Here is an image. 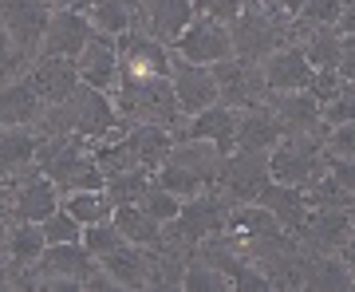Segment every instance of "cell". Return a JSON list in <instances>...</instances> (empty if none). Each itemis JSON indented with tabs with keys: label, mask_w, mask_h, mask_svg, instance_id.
Here are the masks:
<instances>
[{
	"label": "cell",
	"mask_w": 355,
	"mask_h": 292,
	"mask_svg": "<svg viewBox=\"0 0 355 292\" xmlns=\"http://www.w3.org/2000/svg\"><path fill=\"white\" fill-rule=\"evenodd\" d=\"M127 127V119L114 111V99L107 91H95L87 83H79L76 95L60 107H44V119L36 123L40 135H79L91 146L103 139H111L114 130Z\"/></svg>",
	"instance_id": "6da1fadb"
},
{
	"label": "cell",
	"mask_w": 355,
	"mask_h": 292,
	"mask_svg": "<svg viewBox=\"0 0 355 292\" xmlns=\"http://www.w3.org/2000/svg\"><path fill=\"white\" fill-rule=\"evenodd\" d=\"M111 99H114V111L123 114L127 123H154V127H166L170 135L186 123L170 76H142V71H127L123 67Z\"/></svg>",
	"instance_id": "7a4b0ae2"
},
{
	"label": "cell",
	"mask_w": 355,
	"mask_h": 292,
	"mask_svg": "<svg viewBox=\"0 0 355 292\" xmlns=\"http://www.w3.org/2000/svg\"><path fill=\"white\" fill-rule=\"evenodd\" d=\"M99 268V261L87 253L83 241H64L48 245L32 268H24V289H44V292H83L87 277Z\"/></svg>",
	"instance_id": "3957f363"
},
{
	"label": "cell",
	"mask_w": 355,
	"mask_h": 292,
	"mask_svg": "<svg viewBox=\"0 0 355 292\" xmlns=\"http://www.w3.org/2000/svg\"><path fill=\"white\" fill-rule=\"evenodd\" d=\"M229 214H233V205H229L221 194L202 190V194H193V198H186L182 209H178V217H170L162 225V241L182 245V249L193 253V249L202 241H209L214 233H225Z\"/></svg>",
	"instance_id": "277c9868"
},
{
	"label": "cell",
	"mask_w": 355,
	"mask_h": 292,
	"mask_svg": "<svg viewBox=\"0 0 355 292\" xmlns=\"http://www.w3.org/2000/svg\"><path fill=\"white\" fill-rule=\"evenodd\" d=\"M229 36H233V55L261 64L277 48L292 44V20H280V16L265 12L261 4H253V8L237 12V20L229 24Z\"/></svg>",
	"instance_id": "5b68a950"
},
{
	"label": "cell",
	"mask_w": 355,
	"mask_h": 292,
	"mask_svg": "<svg viewBox=\"0 0 355 292\" xmlns=\"http://www.w3.org/2000/svg\"><path fill=\"white\" fill-rule=\"evenodd\" d=\"M268 170H272V182L308 186L312 178H320V174L328 170L324 139H316V135H284V139L268 151Z\"/></svg>",
	"instance_id": "8992f818"
},
{
	"label": "cell",
	"mask_w": 355,
	"mask_h": 292,
	"mask_svg": "<svg viewBox=\"0 0 355 292\" xmlns=\"http://www.w3.org/2000/svg\"><path fill=\"white\" fill-rule=\"evenodd\" d=\"M217 79V103H225L233 111H249V107H265L268 103V83L261 76V64L229 55L221 64H214Z\"/></svg>",
	"instance_id": "52a82bcc"
},
{
	"label": "cell",
	"mask_w": 355,
	"mask_h": 292,
	"mask_svg": "<svg viewBox=\"0 0 355 292\" xmlns=\"http://www.w3.org/2000/svg\"><path fill=\"white\" fill-rule=\"evenodd\" d=\"M268 182H272L268 154L229 151V154H225V166H221V174H217V186H214V190L221 194L229 205H245V202H257Z\"/></svg>",
	"instance_id": "ba28073f"
},
{
	"label": "cell",
	"mask_w": 355,
	"mask_h": 292,
	"mask_svg": "<svg viewBox=\"0 0 355 292\" xmlns=\"http://www.w3.org/2000/svg\"><path fill=\"white\" fill-rule=\"evenodd\" d=\"M48 20H51V8L44 0H0V24H4L8 40L16 44V51L28 64H36Z\"/></svg>",
	"instance_id": "9c48e42d"
},
{
	"label": "cell",
	"mask_w": 355,
	"mask_h": 292,
	"mask_svg": "<svg viewBox=\"0 0 355 292\" xmlns=\"http://www.w3.org/2000/svg\"><path fill=\"white\" fill-rule=\"evenodd\" d=\"M174 55L190 60V64H205V67H214V64H221V60H229V55H233V36H229V24H221V20H214V16H193L190 28L178 36Z\"/></svg>",
	"instance_id": "30bf717a"
},
{
	"label": "cell",
	"mask_w": 355,
	"mask_h": 292,
	"mask_svg": "<svg viewBox=\"0 0 355 292\" xmlns=\"http://www.w3.org/2000/svg\"><path fill=\"white\" fill-rule=\"evenodd\" d=\"M355 233V209H308L296 241L304 253H340Z\"/></svg>",
	"instance_id": "8fae6325"
},
{
	"label": "cell",
	"mask_w": 355,
	"mask_h": 292,
	"mask_svg": "<svg viewBox=\"0 0 355 292\" xmlns=\"http://www.w3.org/2000/svg\"><path fill=\"white\" fill-rule=\"evenodd\" d=\"M119 48V64L127 71H142V76H170L174 67V48H166L162 40H154L142 28H130L123 36H114Z\"/></svg>",
	"instance_id": "7c38bea8"
},
{
	"label": "cell",
	"mask_w": 355,
	"mask_h": 292,
	"mask_svg": "<svg viewBox=\"0 0 355 292\" xmlns=\"http://www.w3.org/2000/svg\"><path fill=\"white\" fill-rule=\"evenodd\" d=\"M170 83H174L178 107H182V114H186V119L217 103L214 67H205V64H190V60L174 55V67H170Z\"/></svg>",
	"instance_id": "4fadbf2b"
},
{
	"label": "cell",
	"mask_w": 355,
	"mask_h": 292,
	"mask_svg": "<svg viewBox=\"0 0 355 292\" xmlns=\"http://www.w3.org/2000/svg\"><path fill=\"white\" fill-rule=\"evenodd\" d=\"M95 36L87 12L79 8H55L40 44V55H64V60H79V51L87 48V40Z\"/></svg>",
	"instance_id": "5bb4252c"
},
{
	"label": "cell",
	"mask_w": 355,
	"mask_h": 292,
	"mask_svg": "<svg viewBox=\"0 0 355 292\" xmlns=\"http://www.w3.org/2000/svg\"><path fill=\"white\" fill-rule=\"evenodd\" d=\"M261 76L268 83V95H288V91H308L316 67L308 64V55L300 51V44H284L268 60H261Z\"/></svg>",
	"instance_id": "9a60e30c"
},
{
	"label": "cell",
	"mask_w": 355,
	"mask_h": 292,
	"mask_svg": "<svg viewBox=\"0 0 355 292\" xmlns=\"http://www.w3.org/2000/svg\"><path fill=\"white\" fill-rule=\"evenodd\" d=\"M28 79H32V87L40 91L44 107L67 103L71 95H76V87L83 83L76 60H64V55H36V64L28 67Z\"/></svg>",
	"instance_id": "2e32d148"
},
{
	"label": "cell",
	"mask_w": 355,
	"mask_h": 292,
	"mask_svg": "<svg viewBox=\"0 0 355 292\" xmlns=\"http://www.w3.org/2000/svg\"><path fill=\"white\" fill-rule=\"evenodd\" d=\"M76 67H79V79H83L87 87L111 95L114 83H119V71H123V64H119V48H114V36L95 32V36L87 40V48L79 51Z\"/></svg>",
	"instance_id": "e0dca14e"
},
{
	"label": "cell",
	"mask_w": 355,
	"mask_h": 292,
	"mask_svg": "<svg viewBox=\"0 0 355 292\" xmlns=\"http://www.w3.org/2000/svg\"><path fill=\"white\" fill-rule=\"evenodd\" d=\"M40 130L36 127H0V178L20 182L36 174Z\"/></svg>",
	"instance_id": "ac0fdd59"
},
{
	"label": "cell",
	"mask_w": 355,
	"mask_h": 292,
	"mask_svg": "<svg viewBox=\"0 0 355 292\" xmlns=\"http://www.w3.org/2000/svg\"><path fill=\"white\" fill-rule=\"evenodd\" d=\"M284 139V127L272 114V107H249L237 111V130H233V151H249V154H268L277 142Z\"/></svg>",
	"instance_id": "d6986e66"
},
{
	"label": "cell",
	"mask_w": 355,
	"mask_h": 292,
	"mask_svg": "<svg viewBox=\"0 0 355 292\" xmlns=\"http://www.w3.org/2000/svg\"><path fill=\"white\" fill-rule=\"evenodd\" d=\"M150 265H154V249L146 245H119L114 253L99 257V268L107 277L119 284L123 292H139L146 289V280H150Z\"/></svg>",
	"instance_id": "ffe728a7"
},
{
	"label": "cell",
	"mask_w": 355,
	"mask_h": 292,
	"mask_svg": "<svg viewBox=\"0 0 355 292\" xmlns=\"http://www.w3.org/2000/svg\"><path fill=\"white\" fill-rule=\"evenodd\" d=\"M166 162L190 170L202 186L214 190L217 174H221V166H225V151H221L217 142H209V139H178L174 146H170V154H166Z\"/></svg>",
	"instance_id": "44dd1931"
},
{
	"label": "cell",
	"mask_w": 355,
	"mask_h": 292,
	"mask_svg": "<svg viewBox=\"0 0 355 292\" xmlns=\"http://www.w3.org/2000/svg\"><path fill=\"white\" fill-rule=\"evenodd\" d=\"M268 107H272V114L280 119L284 135H316V139H324V135H328L324 119H320V103L312 99L308 91L268 95Z\"/></svg>",
	"instance_id": "7402d4cb"
},
{
	"label": "cell",
	"mask_w": 355,
	"mask_h": 292,
	"mask_svg": "<svg viewBox=\"0 0 355 292\" xmlns=\"http://www.w3.org/2000/svg\"><path fill=\"white\" fill-rule=\"evenodd\" d=\"M40 119H44V99L32 87L28 71L0 83V127H36Z\"/></svg>",
	"instance_id": "603a6c76"
},
{
	"label": "cell",
	"mask_w": 355,
	"mask_h": 292,
	"mask_svg": "<svg viewBox=\"0 0 355 292\" xmlns=\"http://www.w3.org/2000/svg\"><path fill=\"white\" fill-rule=\"evenodd\" d=\"M193 16V0H142V32L162 40L166 48H174Z\"/></svg>",
	"instance_id": "cb8c5ba5"
},
{
	"label": "cell",
	"mask_w": 355,
	"mask_h": 292,
	"mask_svg": "<svg viewBox=\"0 0 355 292\" xmlns=\"http://www.w3.org/2000/svg\"><path fill=\"white\" fill-rule=\"evenodd\" d=\"M16 194H12V217H20V221H48L55 209H60V190L51 186L48 174H28V178L12 182Z\"/></svg>",
	"instance_id": "d4e9b609"
},
{
	"label": "cell",
	"mask_w": 355,
	"mask_h": 292,
	"mask_svg": "<svg viewBox=\"0 0 355 292\" xmlns=\"http://www.w3.org/2000/svg\"><path fill=\"white\" fill-rule=\"evenodd\" d=\"M292 44H300V51L316 71H336L343 51V32L336 24H296L292 20Z\"/></svg>",
	"instance_id": "484cf974"
},
{
	"label": "cell",
	"mask_w": 355,
	"mask_h": 292,
	"mask_svg": "<svg viewBox=\"0 0 355 292\" xmlns=\"http://www.w3.org/2000/svg\"><path fill=\"white\" fill-rule=\"evenodd\" d=\"M233 130H237V111L225 107V103H214V107L190 114V119L174 130V142L178 139H209L229 154L233 151Z\"/></svg>",
	"instance_id": "4316f807"
},
{
	"label": "cell",
	"mask_w": 355,
	"mask_h": 292,
	"mask_svg": "<svg viewBox=\"0 0 355 292\" xmlns=\"http://www.w3.org/2000/svg\"><path fill=\"white\" fill-rule=\"evenodd\" d=\"M300 289H308V292H352L355 277L343 268L340 253H304V261H300Z\"/></svg>",
	"instance_id": "83f0119b"
},
{
	"label": "cell",
	"mask_w": 355,
	"mask_h": 292,
	"mask_svg": "<svg viewBox=\"0 0 355 292\" xmlns=\"http://www.w3.org/2000/svg\"><path fill=\"white\" fill-rule=\"evenodd\" d=\"M257 202L265 205L268 214L277 217L280 225L288 229L292 237L300 233V225H304L308 217V194L304 186H284V182H268L265 190H261V198Z\"/></svg>",
	"instance_id": "f1b7e54d"
},
{
	"label": "cell",
	"mask_w": 355,
	"mask_h": 292,
	"mask_svg": "<svg viewBox=\"0 0 355 292\" xmlns=\"http://www.w3.org/2000/svg\"><path fill=\"white\" fill-rule=\"evenodd\" d=\"M87 20L103 36H123L130 28H142V0H95Z\"/></svg>",
	"instance_id": "f546056e"
},
{
	"label": "cell",
	"mask_w": 355,
	"mask_h": 292,
	"mask_svg": "<svg viewBox=\"0 0 355 292\" xmlns=\"http://www.w3.org/2000/svg\"><path fill=\"white\" fill-rule=\"evenodd\" d=\"M44 249H48V237H44V225H40V221H20V217L8 221V245H4V257H8L20 273L36 265Z\"/></svg>",
	"instance_id": "4dcf8cb0"
},
{
	"label": "cell",
	"mask_w": 355,
	"mask_h": 292,
	"mask_svg": "<svg viewBox=\"0 0 355 292\" xmlns=\"http://www.w3.org/2000/svg\"><path fill=\"white\" fill-rule=\"evenodd\" d=\"M111 217H114V225H119V233H123L130 245H146V249H154V245L162 241V221H154L139 202L114 205Z\"/></svg>",
	"instance_id": "1f68e13d"
},
{
	"label": "cell",
	"mask_w": 355,
	"mask_h": 292,
	"mask_svg": "<svg viewBox=\"0 0 355 292\" xmlns=\"http://www.w3.org/2000/svg\"><path fill=\"white\" fill-rule=\"evenodd\" d=\"M60 205L76 217L79 225H95V221H107L114 214V202L107 198V190H76V194H67Z\"/></svg>",
	"instance_id": "d6a6232c"
},
{
	"label": "cell",
	"mask_w": 355,
	"mask_h": 292,
	"mask_svg": "<svg viewBox=\"0 0 355 292\" xmlns=\"http://www.w3.org/2000/svg\"><path fill=\"white\" fill-rule=\"evenodd\" d=\"M154 182V170H146V166H135V170H119V174H107V198H111L114 205H130L139 202L142 194H146V186Z\"/></svg>",
	"instance_id": "836d02e7"
},
{
	"label": "cell",
	"mask_w": 355,
	"mask_h": 292,
	"mask_svg": "<svg viewBox=\"0 0 355 292\" xmlns=\"http://www.w3.org/2000/svg\"><path fill=\"white\" fill-rule=\"evenodd\" d=\"M304 194H308V209H355L352 194L343 190V186H340L336 178H331L328 170H324L320 178L308 182Z\"/></svg>",
	"instance_id": "e575fe53"
},
{
	"label": "cell",
	"mask_w": 355,
	"mask_h": 292,
	"mask_svg": "<svg viewBox=\"0 0 355 292\" xmlns=\"http://www.w3.org/2000/svg\"><path fill=\"white\" fill-rule=\"evenodd\" d=\"M182 289L186 292H229V277L221 268H214L205 257L190 253V265H186V277H182Z\"/></svg>",
	"instance_id": "d590c367"
},
{
	"label": "cell",
	"mask_w": 355,
	"mask_h": 292,
	"mask_svg": "<svg viewBox=\"0 0 355 292\" xmlns=\"http://www.w3.org/2000/svg\"><path fill=\"white\" fill-rule=\"evenodd\" d=\"M83 245H87V253L99 261V257L114 253L119 245H127V237L119 233V225H114V217H107V221H95V225H83Z\"/></svg>",
	"instance_id": "8d00e7d4"
},
{
	"label": "cell",
	"mask_w": 355,
	"mask_h": 292,
	"mask_svg": "<svg viewBox=\"0 0 355 292\" xmlns=\"http://www.w3.org/2000/svg\"><path fill=\"white\" fill-rule=\"evenodd\" d=\"M154 182L162 186V190H170L174 198H193V194H202V190H209V186H202V182L193 178L190 170H182V166H174V162H162L158 170H154Z\"/></svg>",
	"instance_id": "74e56055"
},
{
	"label": "cell",
	"mask_w": 355,
	"mask_h": 292,
	"mask_svg": "<svg viewBox=\"0 0 355 292\" xmlns=\"http://www.w3.org/2000/svg\"><path fill=\"white\" fill-rule=\"evenodd\" d=\"M320 119H324L328 130L340 127V123H355V83H343V87L320 107Z\"/></svg>",
	"instance_id": "f35d334b"
},
{
	"label": "cell",
	"mask_w": 355,
	"mask_h": 292,
	"mask_svg": "<svg viewBox=\"0 0 355 292\" xmlns=\"http://www.w3.org/2000/svg\"><path fill=\"white\" fill-rule=\"evenodd\" d=\"M139 205L154 217V221H162V225H166L170 217H178V209H182V198H174V194L162 190L158 182H150V186H146V194L139 198Z\"/></svg>",
	"instance_id": "ab89813d"
},
{
	"label": "cell",
	"mask_w": 355,
	"mask_h": 292,
	"mask_svg": "<svg viewBox=\"0 0 355 292\" xmlns=\"http://www.w3.org/2000/svg\"><path fill=\"white\" fill-rule=\"evenodd\" d=\"M44 225V237H48V245H64V241H83V225H79L76 217L67 214L64 205L55 209V214L48 217V221H40Z\"/></svg>",
	"instance_id": "60d3db41"
},
{
	"label": "cell",
	"mask_w": 355,
	"mask_h": 292,
	"mask_svg": "<svg viewBox=\"0 0 355 292\" xmlns=\"http://www.w3.org/2000/svg\"><path fill=\"white\" fill-rule=\"evenodd\" d=\"M340 8H343V0H304L296 24H336Z\"/></svg>",
	"instance_id": "b9f144b4"
},
{
	"label": "cell",
	"mask_w": 355,
	"mask_h": 292,
	"mask_svg": "<svg viewBox=\"0 0 355 292\" xmlns=\"http://www.w3.org/2000/svg\"><path fill=\"white\" fill-rule=\"evenodd\" d=\"M28 60L16 51V44L8 40V32H4V24H0V83H8V79H16V76H24L28 71Z\"/></svg>",
	"instance_id": "7bdbcfd3"
},
{
	"label": "cell",
	"mask_w": 355,
	"mask_h": 292,
	"mask_svg": "<svg viewBox=\"0 0 355 292\" xmlns=\"http://www.w3.org/2000/svg\"><path fill=\"white\" fill-rule=\"evenodd\" d=\"M324 151L328 158H355V123H340L324 135Z\"/></svg>",
	"instance_id": "ee69618b"
},
{
	"label": "cell",
	"mask_w": 355,
	"mask_h": 292,
	"mask_svg": "<svg viewBox=\"0 0 355 292\" xmlns=\"http://www.w3.org/2000/svg\"><path fill=\"white\" fill-rule=\"evenodd\" d=\"M340 87H343V79L336 76V71H316V76H312V83H308V95L324 107V103H328Z\"/></svg>",
	"instance_id": "f6af8a7d"
},
{
	"label": "cell",
	"mask_w": 355,
	"mask_h": 292,
	"mask_svg": "<svg viewBox=\"0 0 355 292\" xmlns=\"http://www.w3.org/2000/svg\"><path fill=\"white\" fill-rule=\"evenodd\" d=\"M328 174L352 194V202H355V158H328Z\"/></svg>",
	"instance_id": "bcb514c9"
},
{
	"label": "cell",
	"mask_w": 355,
	"mask_h": 292,
	"mask_svg": "<svg viewBox=\"0 0 355 292\" xmlns=\"http://www.w3.org/2000/svg\"><path fill=\"white\" fill-rule=\"evenodd\" d=\"M336 76L343 83H355V36H343V51H340V64H336Z\"/></svg>",
	"instance_id": "7dc6e473"
},
{
	"label": "cell",
	"mask_w": 355,
	"mask_h": 292,
	"mask_svg": "<svg viewBox=\"0 0 355 292\" xmlns=\"http://www.w3.org/2000/svg\"><path fill=\"white\" fill-rule=\"evenodd\" d=\"M193 12L198 16H214L221 24L233 20V8H229V0H193Z\"/></svg>",
	"instance_id": "c3c4849f"
},
{
	"label": "cell",
	"mask_w": 355,
	"mask_h": 292,
	"mask_svg": "<svg viewBox=\"0 0 355 292\" xmlns=\"http://www.w3.org/2000/svg\"><path fill=\"white\" fill-rule=\"evenodd\" d=\"M265 12H272V16H280V20H296L300 16V4L304 0H257Z\"/></svg>",
	"instance_id": "681fc988"
},
{
	"label": "cell",
	"mask_w": 355,
	"mask_h": 292,
	"mask_svg": "<svg viewBox=\"0 0 355 292\" xmlns=\"http://www.w3.org/2000/svg\"><path fill=\"white\" fill-rule=\"evenodd\" d=\"M336 28H340L343 36H355V0H343V8H340V20H336Z\"/></svg>",
	"instance_id": "f907efd6"
},
{
	"label": "cell",
	"mask_w": 355,
	"mask_h": 292,
	"mask_svg": "<svg viewBox=\"0 0 355 292\" xmlns=\"http://www.w3.org/2000/svg\"><path fill=\"white\" fill-rule=\"evenodd\" d=\"M12 194L16 186L8 178H0V217H12Z\"/></svg>",
	"instance_id": "816d5d0a"
},
{
	"label": "cell",
	"mask_w": 355,
	"mask_h": 292,
	"mask_svg": "<svg viewBox=\"0 0 355 292\" xmlns=\"http://www.w3.org/2000/svg\"><path fill=\"white\" fill-rule=\"evenodd\" d=\"M340 261H343V268H347V273L355 277V233L347 237V241H343V249H340Z\"/></svg>",
	"instance_id": "f5cc1de1"
},
{
	"label": "cell",
	"mask_w": 355,
	"mask_h": 292,
	"mask_svg": "<svg viewBox=\"0 0 355 292\" xmlns=\"http://www.w3.org/2000/svg\"><path fill=\"white\" fill-rule=\"evenodd\" d=\"M8 221H12V217H0V253H4V245H8Z\"/></svg>",
	"instance_id": "db71d44e"
},
{
	"label": "cell",
	"mask_w": 355,
	"mask_h": 292,
	"mask_svg": "<svg viewBox=\"0 0 355 292\" xmlns=\"http://www.w3.org/2000/svg\"><path fill=\"white\" fill-rule=\"evenodd\" d=\"M91 4H95V0H76V8H79V12H91Z\"/></svg>",
	"instance_id": "11a10c76"
}]
</instances>
